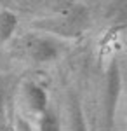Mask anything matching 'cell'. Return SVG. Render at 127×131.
Returning <instances> with one entry per match:
<instances>
[{
	"label": "cell",
	"mask_w": 127,
	"mask_h": 131,
	"mask_svg": "<svg viewBox=\"0 0 127 131\" xmlns=\"http://www.w3.org/2000/svg\"><path fill=\"white\" fill-rule=\"evenodd\" d=\"M18 28V16L12 10H0V46L7 44Z\"/></svg>",
	"instance_id": "3"
},
{
	"label": "cell",
	"mask_w": 127,
	"mask_h": 131,
	"mask_svg": "<svg viewBox=\"0 0 127 131\" xmlns=\"http://www.w3.org/2000/svg\"><path fill=\"white\" fill-rule=\"evenodd\" d=\"M21 98H23L24 107L33 115L42 117L49 110V94L37 82H24L21 88Z\"/></svg>",
	"instance_id": "2"
},
{
	"label": "cell",
	"mask_w": 127,
	"mask_h": 131,
	"mask_svg": "<svg viewBox=\"0 0 127 131\" xmlns=\"http://www.w3.org/2000/svg\"><path fill=\"white\" fill-rule=\"evenodd\" d=\"M23 54L30 58L35 63H47V61H52L56 56H58V47L56 44L50 40V39H45V37H39V35H30L23 40Z\"/></svg>",
	"instance_id": "1"
},
{
	"label": "cell",
	"mask_w": 127,
	"mask_h": 131,
	"mask_svg": "<svg viewBox=\"0 0 127 131\" xmlns=\"http://www.w3.org/2000/svg\"><path fill=\"white\" fill-rule=\"evenodd\" d=\"M39 131H61L59 119L52 110H47L42 117H39Z\"/></svg>",
	"instance_id": "4"
},
{
	"label": "cell",
	"mask_w": 127,
	"mask_h": 131,
	"mask_svg": "<svg viewBox=\"0 0 127 131\" xmlns=\"http://www.w3.org/2000/svg\"><path fill=\"white\" fill-rule=\"evenodd\" d=\"M7 126V94L4 86L0 84V131L5 129Z\"/></svg>",
	"instance_id": "5"
}]
</instances>
